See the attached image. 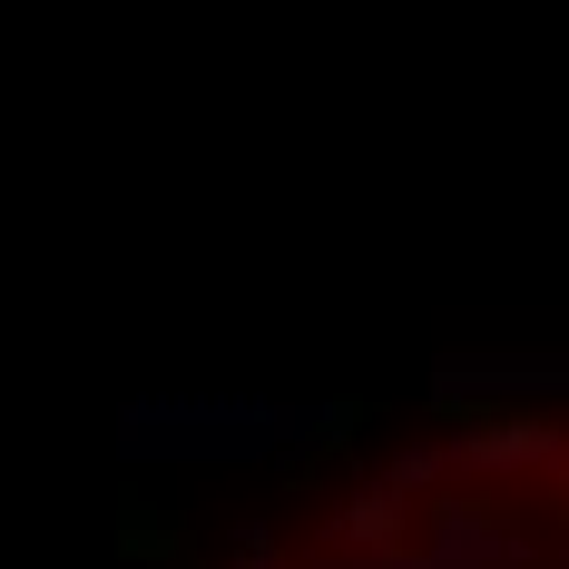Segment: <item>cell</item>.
I'll list each match as a JSON object with an SVG mask.
<instances>
[{
  "mask_svg": "<svg viewBox=\"0 0 569 569\" xmlns=\"http://www.w3.org/2000/svg\"><path fill=\"white\" fill-rule=\"evenodd\" d=\"M353 402H266V393H138L118 412V452L158 461H256L284 442H343Z\"/></svg>",
  "mask_w": 569,
  "mask_h": 569,
  "instance_id": "obj_1",
  "label": "cell"
}]
</instances>
